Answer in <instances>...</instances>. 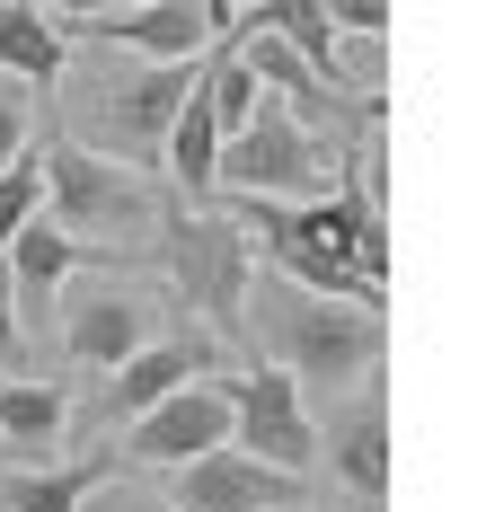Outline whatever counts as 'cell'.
I'll use <instances>...</instances> for the list:
<instances>
[{
    "mask_svg": "<svg viewBox=\"0 0 486 512\" xmlns=\"http://www.w3.org/2000/svg\"><path fill=\"white\" fill-rule=\"evenodd\" d=\"M230 442V380H186V389H168L160 407L133 415V433H124V460L142 468H186L221 451Z\"/></svg>",
    "mask_w": 486,
    "mask_h": 512,
    "instance_id": "ba28073f",
    "label": "cell"
},
{
    "mask_svg": "<svg viewBox=\"0 0 486 512\" xmlns=\"http://www.w3.org/2000/svg\"><path fill=\"white\" fill-rule=\"evenodd\" d=\"M319 9H327L336 36H389V9L398 0H319Z\"/></svg>",
    "mask_w": 486,
    "mask_h": 512,
    "instance_id": "44dd1931",
    "label": "cell"
},
{
    "mask_svg": "<svg viewBox=\"0 0 486 512\" xmlns=\"http://www.w3.org/2000/svg\"><path fill=\"white\" fill-rule=\"evenodd\" d=\"M80 512H168V495H151V486H124V477H98V486L80 495Z\"/></svg>",
    "mask_w": 486,
    "mask_h": 512,
    "instance_id": "7402d4cb",
    "label": "cell"
},
{
    "mask_svg": "<svg viewBox=\"0 0 486 512\" xmlns=\"http://www.w3.org/2000/svg\"><path fill=\"white\" fill-rule=\"evenodd\" d=\"M62 424H71V407H62L54 380H9V371H0V451H18V460H54Z\"/></svg>",
    "mask_w": 486,
    "mask_h": 512,
    "instance_id": "4fadbf2b",
    "label": "cell"
},
{
    "mask_svg": "<svg viewBox=\"0 0 486 512\" xmlns=\"http://www.w3.org/2000/svg\"><path fill=\"white\" fill-rule=\"evenodd\" d=\"M151 336H160V301L151 292H124L115 274L62 301V354L89 362V371H115L124 354H142Z\"/></svg>",
    "mask_w": 486,
    "mask_h": 512,
    "instance_id": "30bf717a",
    "label": "cell"
},
{
    "mask_svg": "<svg viewBox=\"0 0 486 512\" xmlns=\"http://www.w3.org/2000/svg\"><path fill=\"white\" fill-rule=\"evenodd\" d=\"M62 62H71V36L54 18L27 0H0V71L9 80H62Z\"/></svg>",
    "mask_w": 486,
    "mask_h": 512,
    "instance_id": "2e32d148",
    "label": "cell"
},
{
    "mask_svg": "<svg viewBox=\"0 0 486 512\" xmlns=\"http://www.w3.org/2000/svg\"><path fill=\"white\" fill-rule=\"evenodd\" d=\"M248 27H257V36H274V45H292V53L327 80V89H336V27H327L319 0H257V9H248Z\"/></svg>",
    "mask_w": 486,
    "mask_h": 512,
    "instance_id": "ac0fdd59",
    "label": "cell"
},
{
    "mask_svg": "<svg viewBox=\"0 0 486 512\" xmlns=\"http://www.w3.org/2000/svg\"><path fill=\"white\" fill-rule=\"evenodd\" d=\"M0 256H9V274H0V283H9V309H18V327L36 336L45 309H54V292L71 283V265H80V239L54 230L45 212H27V221L9 230V248H0Z\"/></svg>",
    "mask_w": 486,
    "mask_h": 512,
    "instance_id": "7c38bea8",
    "label": "cell"
},
{
    "mask_svg": "<svg viewBox=\"0 0 486 512\" xmlns=\"http://www.w3.org/2000/svg\"><path fill=\"white\" fill-rule=\"evenodd\" d=\"M301 512H310V504H301Z\"/></svg>",
    "mask_w": 486,
    "mask_h": 512,
    "instance_id": "4316f807",
    "label": "cell"
},
{
    "mask_svg": "<svg viewBox=\"0 0 486 512\" xmlns=\"http://www.w3.org/2000/svg\"><path fill=\"white\" fill-rule=\"evenodd\" d=\"M230 9H257V0H230Z\"/></svg>",
    "mask_w": 486,
    "mask_h": 512,
    "instance_id": "484cf974",
    "label": "cell"
},
{
    "mask_svg": "<svg viewBox=\"0 0 486 512\" xmlns=\"http://www.w3.org/2000/svg\"><path fill=\"white\" fill-rule=\"evenodd\" d=\"M115 477V460H62V468H0V512H80V495Z\"/></svg>",
    "mask_w": 486,
    "mask_h": 512,
    "instance_id": "e0dca14e",
    "label": "cell"
},
{
    "mask_svg": "<svg viewBox=\"0 0 486 512\" xmlns=\"http://www.w3.org/2000/svg\"><path fill=\"white\" fill-rule=\"evenodd\" d=\"M45 221L54 230H71L80 248L89 239H142L151 221H160V186L151 177H133V168H115V159H98V151H80L71 133H45Z\"/></svg>",
    "mask_w": 486,
    "mask_h": 512,
    "instance_id": "3957f363",
    "label": "cell"
},
{
    "mask_svg": "<svg viewBox=\"0 0 486 512\" xmlns=\"http://www.w3.org/2000/svg\"><path fill=\"white\" fill-rule=\"evenodd\" d=\"M230 451L283 468V477H310V460H319V424H310L301 389H292L274 362L230 380Z\"/></svg>",
    "mask_w": 486,
    "mask_h": 512,
    "instance_id": "8992f818",
    "label": "cell"
},
{
    "mask_svg": "<svg viewBox=\"0 0 486 512\" xmlns=\"http://www.w3.org/2000/svg\"><path fill=\"white\" fill-rule=\"evenodd\" d=\"M257 98H266V89H257V71H248V62H239V45L221 36V53L204 62V106H213L221 142H230V133H239V124L257 115Z\"/></svg>",
    "mask_w": 486,
    "mask_h": 512,
    "instance_id": "d6986e66",
    "label": "cell"
},
{
    "mask_svg": "<svg viewBox=\"0 0 486 512\" xmlns=\"http://www.w3.org/2000/svg\"><path fill=\"white\" fill-rule=\"evenodd\" d=\"M230 27H239L230 0H142V9H98V18H80V36L124 45V53H142V62H204Z\"/></svg>",
    "mask_w": 486,
    "mask_h": 512,
    "instance_id": "52a82bcc",
    "label": "cell"
},
{
    "mask_svg": "<svg viewBox=\"0 0 486 512\" xmlns=\"http://www.w3.org/2000/svg\"><path fill=\"white\" fill-rule=\"evenodd\" d=\"M160 265L177 283V301L195 309V327L239 336V318H248V230L230 212H213V204L160 212Z\"/></svg>",
    "mask_w": 486,
    "mask_h": 512,
    "instance_id": "277c9868",
    "label": "cell"
},
{
    "mask_svg": "<svg viewBox=\"0 0 486 512\" xmlns=\"http://www.w3.org/2000/svg\"><path fill=\"white\" fill-rule=\"evenodd\" d=\"M177 486H168V512H301L310 504V486L301 477H283V468L248 460V451H204V460L168 468Z\"/></svg>",
    "mask_w": 486,
    "mask_h": 512,
    "instance_id": "9c48e42d",
    "label": "cell"
},
{
    "mask_svg": "<svg viewBox=\"0 0 486 512\" xmlns=\"http://www.w3.org/2000/svg\"><path fill=\"white\" fill-rule=\"evenodd\" d=\"M213 186L257 195V204H310V195H327V186H336V177H327V133H310L292 106L257 98V115L221 142Z\"/></svg>",
    "mask_w": 486,
    "mask_h": 512,
    "instance_id": "5b68a950",
    "label": "cell"
},
{
    "mask_svg": "<svg viewBox=\"0 0 486 512\" xmlns=\"http://www.w3.org/2000/svg\"><path fill=\"white\" fill-rule=\"evenodd\" d=\"M0 371H9V380H36V345H27L18 309H9V283H0Z\"/></svg>",
    "mask_w": 486,
    "mask_h": 512,
    "instance_id": "603a6c76",
    "label": "cell"
},
{
    "mask_svg": "<svg viewBox=\"0 0 486 512\" xmlns=\"http://www.w3.org/2000/svg\"><path fill=\"white\" fill-rule=\"evenodd\" d=\"M204 80V62H133V71H98V80H80V151H115V168H151L168 142V124H177V106L186 89Z\"/></svg>",
    "mask_w": 486,
    "mask_h": 512,
    "instance_id": "7a4b0ae2",
    "label": "cell"
},
{
    "mask_svg": "<svg viewBox=\"0 0 486 512\" xmlns=\"http://www.w3.org/2000/svg\"><path fill=\"white\" fill-rule=\"evenodd\" d=\"M36 204H45V177H36V159H9V168H0V248H9V230H18Z\"/></svg>",
    "mask_w": 486,
    "mask_h": 512,
    "instance_id": "ffe728a7",
    "label": "cell"
},
{
    "mask_svg": "<svg viewBox=\"0 0 486 512\" xmlns=\"http://www.w3.org/2000/svg\"><path fill=\"white\" fill-rule=\"evenodd\" d=\"M9 159H27V98L18 89H0V168Z\"/></svg>",
    "mask_w": 486,
    "mask_h": 512,
    "instance_id": "cb8c5ba5",
    "label": "cell"
},
{
    "mask_svg": "<svg viewBox=\"0 0 486 512\" xmlns=\"http://www.w3.org/2000/svg\"><path fill=\"white\" fill-rule=\"evenodd\" d=\"M327 468H336V486L354 504H380L389 495V415H380V398H363V415L327 442Z\"/></svg>",
    "mask_w": 486,
    "mask_h": 512,
    "instance_id": "9a60e30c",
    "label": "cell"
},
{
    "mask_svg": "<svg viewBox=\"0 0 486 512\" xmlns=\"http://www.w3.org/2000/svg\"><path fill=\"white\" fill-rule=\"evenodd\" d=\"M213 159H221V124H213V106H204V80H195L186 106H177V124H168V142H160V168L177 177V204H204L213 195Z\"/></svg>",
    "mask_w": 486,
    "mask_h": 512,
    "instance_id": "5bb4252c",
    "label": "cell"
},
{
    "mask_svg": "<svg viewBox=\"0 0 486 512\" xmlns=\"http://www.w3.org/2000/svg\"><path fill=\"white\" fill-rule=\"evenodd\" d=\"M213 362H221V336H213V327H160L142 354L115 362V380H107V424H115V415L133 424L142 407H160L168 389H186V380H213Z\"/></svg>",
    "mask_w": 486,
    "mask_h": 512,
    "instance_id": "8fae6325",
    "label": "cell"
},
{
    "mask_svg": "<svg viewBox=\"0 0 486 512\" xmlns=\"http://www.w3.org/2000/svg\"><path fill=\"white\" fill-rule=\"evenodd\" d=\"M71 18H98V9H142V0H62Z\"/></svg>",
    "mask_w": 486,
    "mask_h": 512,
    "instance_id": "d4e9b609",
    "label": "cell"
},
{
    "mask_svg": "<svg viewBox=\"0 0 486 512\" xmlns=\"http://www.w3.org/2000/svg\"><path fill=\"white\" fill-rule=\"evenodd\" d=\"M257 327H266L274 345V371L310 398H336V389H354V380H372L380 345H389V327H380V309H354V301H319V292H301V283H257Z\"/></svg>",
    "mask_w": 486,
    "mask_h": 512,
    "instance_id": "6da1fadb",
    "label": "cell"
}]
</instances>
